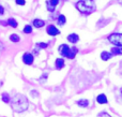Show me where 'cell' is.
Segmentation results:
<instances>
[{"label": "cell", "mask_w": 122, "mask_h": 117, "mask_svg": "<svg viewBox=\"0 0 122 117\" xmlns=\"http://www.w3.org/2000/svg\"><path fill=\"white\" fill-rule=\"evenodd\" d=\"M11 107L15 113H23L29 107V101L24 95H16L10 100Z\"/></svg>", "instance_id": "cell-1"}, {"label": "cell", "mask_w": 122, "mask_h": 117, "mask_svg": "<svg viewBox=\"0 0 122 117\" xmlns=\"http://www.w3.org/2000/svg\"><path fill=\"white\" fill-rule=\"evenodd\" d=\"M76 9L84 14L91 13L95 9V3L93 0H79L76 3Z\"/></svg>", "instance_id": "cell-2"}, {"label": "cell", "mask_w": 122, "mask_h": 117, "mask_svg": "<svg viewBox=\"0 0 122 117\" xmlns=\"http://www.w3.org/2000/svg\"><path fill=\"white\" fill-rule=\"evenodd\" d=\"M108 41L116 46H122V33H112L108 37Z\"/></svg>", "instance_id": "cell-3"}, {"label": "cell", "mask_w": 122, "mask_h": 117, "mask_svg": "<svg viewBox=\"0 0 122 117\" xmlns=\"http://www.w3.org/2000/svg\"><path fill=\"white\" fill-rule=\"evenodd\" d=\"M34 61V57L31 53H25L23 55V62L27 66H31Z\"/></svg>", "instance_id": "cell-4"}, {"label": "cell", "mask_w": 122, "mask_h": 117, "mask_svg": "<svg viewBox=\"0 0 122 117\" xmlns=\"http://www.w3.org/2000/svg\"><path fill=\"white\" fill-rule=\"evenodd\" d=\"M46 32H47V34H49V36H51V37H56V36H58V34H60V30L54 25H48L46 27Z\"/></svg>", "instance_id": "cell-5"}, {"label": "cell", "mask_w": 122, "mask_h": 117, "mask_svg": "<svg viewBox=\"0 0 122 117\" xmlns=\"http://www.w3.org/2000/svg\"><path fill=\"white\" fill-rule=\"evenodd\" d=\"M58 51H59V53L62 55V57L67 58V56H69V54H70V51H71V47L66 44H61L59 46V48H58Z\"/></svg>", "instance_id": "cell-6"}, {"label": "cell", "mask_w": 122, "mask_h": 117, "mask_svg": "<svg viewBox=\"0 0 122 117\" xmlns=\"http://www.w3.org/2000/svg\"><path fill=\"white\" fill-rule=\"evenodd\" d=\"M60 2V0H46V8L49 12H54L56 9V6L58 5V3Z\"/></svg>", "instance_id": "cell-7"}, {"label": "cell", "mask_w": 122, "mask_h": 117, "mask_svg": "<svg viewBox=\"0 0 122 117\" xmlns=\"http://www.w3.org/2000/svg\"><path fill=\"white\" fill-rule=\"evenodd\" d=\"M66 39H67L69 42L72 43V44H76V43L79 41V36L76 34V33H70L69 36L66 37Z\"/></svg>", "instance_id": "cell-8"}, {"label": "cell", "mask_w": 122, "mask_h": 117, "mask_svg": "<svg viewBox=\"0 0 122 117\" xmlns=\"http://www.w3.org/2000/svg\"><path fill=\"white\" fill-rule=\"evenodd\" d=\"M55 66H56L57 70H61L62 68H64V66H65L64 59H63V58H57L55 61Z\"/></svg>", "instance_id": "cell-9"}, {"label": "cell", "mask_w": 122, "mask_h": 117, "mask_svg": "<svg viewBox=\"0 0 122 117\" xmlns=\"http://www.w3.org/2000/svg\"><path fill=\"white\" fill-rule=\"evenodd\" d=\"M97 102L99 104H106L107 103V97L105 94H101L97 97Z\"/></svg>", "instance_id": "cell-10"}, {"label": "cell", "mask_w": 122, "mask_h": 117, "mask_svg": "<svg viewBox=\"0 0 122 117\" xmlns=\"http://www.w3.org/2000/svg\"><path fill=\"white\" fill-rule=\"evenodd\" d=\"M32 25H33V27H36V28H42V27H44L45 26V21H43V19L36 18V19H33Z\"/></svg>", "instance_id": "cell-11"}, {"label": "cell", "mask_w": 122, "mask_h": 117, "mask_svg": "<svg viewBox=\"0 0 122 117\" xmlns=\"http://www.w3.org/2000/svg\"><path fill=\"white\" fill-rule=\"evenodd\" d=\"M112 57V54L109 53V52H102L101 53V59L103 60V61H107V60H109Z\"/></svg>", "instance_id": "cell-12"}, {"label": "cell", "mask_w": 122, "mask_h": 117, "mask_svg": "<svg viewBox=\"0 0 122 117\" xmlns=\"http://www.w3.org/2000/svg\"><path fill=\"white\" fill-rule=\"evenodd\" d=\"M76 104L80 107H88L89 106V101L87 100V99H80V100H78L77 102H76Z\"/></svg>", "instance_id": "cell-13"}, {"label": "cell", "mask_w": 122, "mask_h": 117, "mask_svg": "<svg viewBox=\"0 0 122 117\" xmlns=\"http://www.w3.org/2000/svg\"><path fill=\"white\" fill-rule=\"evenodd\" d=\"M65 21H66V17H65V15H63V14H61L58 16V18H57V24L59 26H63L65 24Z\"/></svg>", "instance_id": "cell-14"}, {"label": "cell", "mask_w": 122, "mask_h": 117, "mask_svg": "<svg viewBox=\"0 0 122 117\" xmlns=\"http://www.w3.org/2000/svg\"><path fill=\"white\" fill-rule=\"evenodd\" d=\"M6 24H8L9 26H11V28H17V26H18V23L16 21L15 18H9Z\"/></svg>", "instance_id": "cell-15"}, {"label": "cell", "mask_w": 122, "mask_h": 117, "mask_svg": "<svg viewBox=\"0 0 122 117\" xmlns=\"http://www.w3.org/2000/svg\"><path fill=\"white\" fill-rule=\"evenodd\" d=\"M112 55H122V46H116L112 48Z\"/></svg>", "instance_id": "cell-16"}, {"label": "cell", "mask_w": 122, "mask_h": 117, "mask_svg": "<svg viewBox=\"0 0 122 117\" xmlns=\"http://www.w3.org/2000/svg\"><path fill=\"white\" fill-rule=\"evenodd\" d=\"M1 99H2V101H3L4 103H10L11 97L9 96V94H8V92H3V94L1 95Z\"/></svg>", "instance_id": "cell-17"}, {"label": "cell", "mask_w": 122, "mask_h": 117, "mask_svg": "<svg viewBox=\"0 0 122 117\" xmlns=\"http://www.w3.org/2000/svg\"><path fill=\"white\" fill-rule=\"evenodd\" d=\"M10 40L12 41V42H14V43H17V42H19V41H20V38H19L18 34L12 33V34L10 36Z\"/></svg>", "instance_id": "cell-18"}, {"label": "cell", "mask_w": 122, "mask_h": 117, "mask_svg": "<svg viewBox=\"0 0 122 117\" xmlns=\"http://www.w3.org/2000/svg\"><path fill=\"white\" fill-rule=\"evenodd\" d=\"M24 33H31L32 32V26L31 25H26L24 27Z\"/></svg>", "instance_id": "cell-19"}, {"label": "cell", "mask_w": 122, "mask_h": 117, "mask_svg": "<svg viewBox=\"0 0 122 117\" xmlns=\"http://www.w3.org/2000/svg\"><path fill=\"white\" fill-rule=\"evenodd\" d=\"M36 45H38L39 47H41V48H47V46H48V44H47V43H44V42H40Z\"/></svg>", "instance_id": "cell-20"}, {"label": "cell", "mask_w": 122, "mask_h": 117, "mask_svg": "<svg viewBox=\"0 0 122 117\" xmlns=\"http://www.w3.org/2000/svg\"><path fill=\"white\" fill-rule=\"evenodd\" d=\"M97 117H112V116H110L107 112H101Z\"/></svg>", "instance_id": "cell-21"}, {"label": "cell", "mask_w": 122, "mask_h": 117, "mask_svg": "<svg viewBox=\"0 0 122 117\" xmlns=\"http://www.w3.org/2000/svg\"><path fill=\"white\" fill-rule=\"evenodd\" d=\"M15 2L18 5H25L26 4V0H15Z\"/></svg>", "instance_id": "cell-22"}, {"label": "cell", "mask_w": 122, "mask_h": 117, "mask_svg": "<svg viewBox=\"0 0 122 117\" xmlns=\"http://www.w3.org/2000/svg\"><path fill=\"white\" fill-rule=\"evenodd\" d=\"M4 14V8L0 4V15H3Z\"/></svg>", "instance_id": "cell-23"}, {"label": "cell", "mask_w": 122, "mask_h": 117, "mask_svg": "<svg viewBox=\"0 0 122 117\" xmlns=\"http://www.w3.org/2000/svg\"><path fill=\"white\" fill-rule=\"evenodd\" d=\"M2 48H3V44L0 42V49H2Z\"/></svg>", "instance_id": "cell-24"}, {"label": "cell", "mask_w": 122, "mask_h": 117, "mask_svg": "<svg viewBox=\"0 0 122 117\" xmlns=\"http://www.w3.org/2000/svg\"><path fill=\"white\" fill-rule=\"evenodd\" d=\"M119 2H120V3H122V0H119Z\"/></svg>", "instance_id": "cell-25"}, {"label": "cell", "mask_w": 122, "mask_h": 117, "mask_svg": "<svg viewBox=\"0 0 122 117\" xmlns=\"http://www.w3.org/2000/svg\"><path fill=\"white\" fill-rule=\"evenodd\" d=\"M121 94H122V88H121Z\"/></svg>", "instance_id": "cell-26"}]
</instances>
